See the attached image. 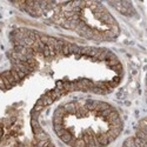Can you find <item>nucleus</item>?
I'll use <instances>...</instances> for the list:
<instances>
[{
  "instance_id": "1",
  "label": "nucleus",
  "mask_w": 147,
  "mask_h": 147,
  "mask_svg": "<svg viewBox=\"0 0 147 147\" xmlns=\"http://www.w3.org/2000/svg\"><path fill=\"white\" fill-rule=\"evenodd\" d=\"M61 140H63L64 142H66V144H68V145H72V142H73V140H74L76 138L74 137H73V134L71 133V132H68L67 129L64 132V134H63V136H60L59 137Z\"/></svg>"
},
{
  "instance_id": "2",
  "label": "nucleus",
  "mask_w": 147,
  "mask_h": 147,
  "mask_svg": "<svg viewBox=\"0 0 147 147\" xmlns=\"http://www.w3.org/2000/svg\"><path fill=\"white\" fill-rule=\"evenodd\" d=\"M34 137H35L36 141H45V140H48V139H50L44 129H41V131H39V132L34 133Z\"/></svg>"
},
{
  "instance_id": "3",
  "label": "nucleus",
  "mask_w": 147,
  "mask_h": 147,
  "mask_svg": "<svg viewBox=\"0 0 147 147\" xmlns=\"http://www.w3.org/2000/svg\"><path fill=\"white\" fill-rule=\"evenodd\" d=\"M31 125H32V128H33V131H34V133H36V132H39V131H41L42 128H41V126H40V124L38 122V120H31Z\"/></svg>"
},
{
  "instance_id": "4",
  "label": "nucleus",
  "mask_w": 147,
  "mask_h": 147,
  "mask_svg": "<svg viewBox=\"0 0 147 147\" xmlns=\"http://www.w3.org/2000/svg\"><path fill=\"white\" fill-rule=\"evenodd\" d=\"M71 146H73V147H85L86 145H85L82 138H79V139H74V140H73V142H72Z\"/></svg>"
},
{
  "instance_id": "5",
  "label": "nucleus",
  "mask_w": 147,
  "mask_h": 147,
  "mask_svg": "<svg viewBox=\"0 0 147 147\" xmlns=\"http://www.w3.org/2000/svg\"><path fill=\"white\" fill-rule=\"evenodd\" d=\"M125 147H136V144H134V138H128L125 140L124 142Z\"/></svg>"
},
{
  "instance_id": "6",
  "label": "nucleus",
  "mask_w": 147,
  "mask_h": 147,
  "mask_svg": "<svg viewBox=\"0 0 147 147\" xmlns=\"http://www.w3.org/2000/svg\"><path fill=\"white\" fill-rule=\"evenodd\" d=\"M146 125H147L146 119L140 120V121H139V124H138V129H140V131H145V132H146Z\"/></svg>"
}]
</instances>
